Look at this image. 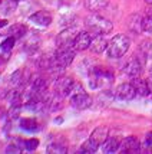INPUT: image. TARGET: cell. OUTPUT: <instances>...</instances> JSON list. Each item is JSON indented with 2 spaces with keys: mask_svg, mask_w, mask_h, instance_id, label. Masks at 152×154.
I'll use <instances>...</instances> for the list:
<instances>
[{
  "mask_svg": "<svg viewBox=\"0 0 152 154\" xmlns=\"http://www.w3.org/2000/svg\"><path fill=\"white\" fill-rule=\"evenodd\" d=\"M113 82V74L102 66H95L89 74V85L92 89L111 87Z\"/></svg>",
  "mask_w": 152,
  "mask_h": 154,
  "instance_id": "1",
  "label": "cell"
},
{
  "mask_svg": "<svg viewBox=\"0 0 152 154\" xmlns=\"http://www.w3.org/2000/svg\"><path fill=\"white\" fill-rule=\"evenodd\" d=\"M129 45H131V40H129V38H128L126 35H122V33L115 35L112 39L109 40L106 54H108L109 58H113V59L122 58V56L128 52Z\"/></svg>",
  "mask_w": 152,
  "mask_h": 154,
  "instance_id": "2",
  "label": "cell"
},
{
  "mask_svg": "<svg viewBox=\"0 0 152 154\" xmlns=\"http://www.w3.org/2000/svg\"><path fill=\"white\" fill-rule=\"evenodd\" d=\"M70 105L76 109H86L92 105V98L86 94V91L78 82H75L70 92Z\"/></svg>",
  "mask_w": 152,
  "mask_h": 154,
  "instance_id": "3",
  "label": "cell"
},
{
  "mask_svg": "<svg viewBox=\"0 0 152 154\" xmlns=\"http://www.w3.org/2000/svg\"><path fill=\"white\" fill-rule=\"evenodd\" d=\"M86 26L89 27L95 35H106L112 30V22L102 17L99 14H92L86 19Z\"/></svg>",
  "mask_w": 152,
  "mask_h": 154,
  "instance_id": "4",
  "label": "cell"
},
{
  "mask_svg": "<svg viewBox=\"0 0 152 154\" xmlns=\"http://www.w3.org/2000/svg\"><path fill=\"white\" fill-rule=\"evenodd\" d=\"M75 59V48H59L55 54V63L58 68H66Z\"/></svg>",
  "mask_w": 152,
  "mask_h": 154,
  "instance_id": "5",
  "label": "cell"
},
{
  "mask_svg": "<svg viewBox=\"0 0 152 154\" xmlns=\"http://www.w3.org/2000/svg\"><path fill=\"white\" fill-rule=\"evenodd\" d=\"M73 85H75V81L70 76H59L55 82V92L60 95L62 98H65L67 95H70Z\"/></svg>",
  "mask_w": 152,
  "mask_h": 154,
  "instance_id": "6",
  "label": "cell"
},
{
  "mask_svg": "<svg viewBox=\"0 0 152 154\" xmlns=\"http://www.w3.org/2000/svg\"><path fill=\"white\" fill-rule=\"evenodd\" d=\"M78 33L79 32H76V29H73V27L62 30L58 35V38H56V46H58V49L59 48H73V40H75Z\"/></svg>",
  "mask_w": 152,
  "mask_h": 154,
  "instance_id": "7",
  "label": "cell"
},
{
  "mask_svg": "<svg viewBox=\"0 0 152 154\" xmlns=\"http://www.w3.org/2000/svg\"><path fill=\"white\" fill-rule=\"evenodd\" d=\"M135 95H136V91H135V87L132 85V82L121 84L116 88V91H115L116 100H121V101H131V100H133Z\"/></svg>",
  "mask_w": 152,
  "mask_h": 154,
  "instance_id": "8",
  "label": "cell"
},
{
  "mask_svg": "<svg viewBox=\"0 0 152 154\" xmlns=\"http://www.w3.org/2000/svg\"><path fill=\"white\" fill-rule=\"evenodd\" d=\"M142 72V63L138 58H132L126 62V65L124 66V74L129 78H138Z\"/></svg>",
  "mask_w": 152,
  "mask_h": 154,
  "instance_id": "9",
  "label": "cell"
},
{
  "mask_svg": "<svg viewBox=\"0 0 152 154\" xmlns=\"http://www.w3.org/2000/svg\"><path fill=\"white\" fill-rule=\"evenodd\" d=\"M91 43H92L91 33L89 32H79L73 40V48H75V51H86L88 48H91Z\"/></svg>",
  "mask_w": 152,
  "mask_h": 154,
  "instance_id": "10",
  "label": "cell"
},
{
  "mask_svg": "<svg viewBox=\"0 0 152 154\" xmlns=\"http://www.w3.org/2000/svg\"><path fill=\"white\" fill-rule=\"evenodd\" d=\"M139 150H141V144L136 137H126L121 141V147H119L121 153H138Z\"/></svg>",
  "mask_w": 152,
  "mask_h": 154,
  "instance_id": "11",
  "label": "cell"
},
{
  "mask_svg": "<svg viewBox=\"0 0 152 154\" xmlns=\"http://www.w3.org/2000/svg\"><path fill=\"white\" fill-rule=\"evenodd\" d=\"M108 135H109V130H108V127L100 125V127H98V128H95V130H93V133L91 134L89 140L92 141L93 144H96V146L99 147V146H102V144L106 141Z\"/></svg>",
  "mask_w": 152,
  "mask_h": 154,
  "instance_id": "12",
  "label": "cell"
},
{
  "mask_svg": "<svg viewBox=\"0 0 152 154\" xmlns=\"http://www.w3.org/2000/svg\"><path fill=\"white\" fill-rule=\"evenodd\" d=\"M30 20L36 23V25H39V26H49L50 23H52V14L46 12V10H40V12H36L30 16Z\"/></svg>",
  "mask_w": 152,
  "mask_h": 154,
  "instance_id": "13",
  "label": "cell"
},
{
  "mask_svg": "<svg viewBox=\"0 0 152 154\" xmlns=\"http://www.w3.org/2000/svg\"><path fill=\"white\" fill-rule=\"evenodd\" d=\"M108 45H109V42L103 38V35H95L92 43H91V49L95 54H102L108 49Z\"/></svg>",
  "mask_w": 152,
  "mask_h": 154,
  "instance_id": "14",
  "label": "cell"
},
{
  "mask_svg": "<svg viewBox=\"0 0 152 154\" xmlns=\"http://www.w3.org/2000/svg\"><path fill=\"white\" fill-rule=\"evenodd\" d=\"M119 147H121V141H119L116 137H108L106 141L102 144L103 153H108V154H112V153L119 151Z\"/></svg>",
  "mask_w": 152,
  "mask_h": 154,
  "instance_id": "15",
  "label": "cell"
},
{
  "mask_svg": "<svg viewBox=\"0 0 152 154\" xmlns=\"http://www.w3.org/2000/svg\"><path fill=\"white\" fill-rule=\"evenodd\" d=\"M132 85L135 87V91H136V95H141V97H146V95L151 92V89L148 87V82L145 79H141V78H133L132 79Z\"/></svg>",
  "mask_w": 152,
  "mask_h": 154,
  "instance_id": "16",
  "label": "cell"
},
{
  "mask_svg": "<svg viewBox=\"0 0 152 154\" xmlns=\"http://www.w3.org/2000/svg\"><path fill=\"white\" fill-rule=\"evenodd\" d=\"M46 89H47V81L45 78H36L32 84V92L34 94H46Z\"/></svg>",
  "mask_w": 152,
  "mask_h": 154,
  "instance_id": "17",
  "label": "cell"
},
{
  "mask_svg": "<svg viewBox=\"0 0 152 154\" xmlns=\"http://www.w3.org/2000/svg\"><path fill=\"white\" fill-rule=\"evenodd\" d=\"M109 0H85V6L91 12H98L100 9L108 6Z\"/></svg>",
  "mask_w": 152,
  "mask_h": 154,
  "instance_id": "18",
  "label": "cell"
},
{
  "mask_svg": "<svg viewBox=\"0 0 152 154\" xmlns=\"http://www.w3.org/2000/svg\"><path fill=\"white\" fill-rule=\"evenodd\" d=\"M27 32V27L25 25H22V23H16V25H12V26L9 27V36H13L14 39H20L23 35Z\"/></svg>",
  "mask_w": 152,
  "mask_h": 154,
  "instance_id": "19",
  "label": "cell"
},
{
  "mask_svg": "<svg viewBox=\"0 0 152 154\" xmlns=\"http://www.w3.org/2000/svg\"><path fill=\"white\" fill-rule=\"evenodd\" d=\"M20 127L23 128L25 131H37L39 124L33 118H23V120L20 121Z\"/></svg>",
  "mask_w": 152,
  "mask_h": 154,
  "instance_id": "20",
  "label": "cell"
},
{
  "mask_svg": "<svg viewBox=\"0 0 152 154\" xmlns=\"http://www.w3.org/2000/svg\"><path fill=\"white\" fill-rule=\"evenodd\" d=\"M66 151V146H63L60 143H52V144L47 146V153L49 154H65Z\"/></svg>",
  "mask_w": 152,
  "mask_h": 154,
  "instance_id": "21",
  "label": "cell"
},
{
  "mask_svg": "<svg viewBox=\"0 0 152 154\" xmlns=\"http://www.w3.org/2000/svg\"><path fill=\"white\" fill-rule=\"evenodd\" d=\"M98 146L96 144H93L91 140H88V141H85L83 143V146L80 147V150H79V153H83V154H93V153H96L98 151Z\"/></svg>",
  "mask_w": 152,
  "mask_h": 154,
  "instance_id": "22",
  "label": "cell"
},
{
  "mask_svg": "<svg viewBox=\"0 0 152 154\" xmlns=\"http://www.w3.org/2000/svg\"><path fill=\"white\" fill-rule=\"evenodd\" d=\"M14 38L13 36H9L6 39L1 42V45H0V49H1V52L3 54H10V51H12V48L14 46Z\"/></svg>",
  "mask_w": 152,
  "mask_h": 154,
  "instance_id": "23",
  "label": "cell"
},
{
  "mask_svg": "<svg viewBox=\"0 0 152 154\" xmlns=\"http://www.w3.org/2000/svg\"><path fill=\"white\" fill-rule=\"evenodd\" d=\"M23 144H25V148H26L27 151H33L37 148L39 146V140L37 138H30V140H25L23 141Z\"/></svg>",
  "mask_w": 152,
  "mask_h": 154,
  "instance_id": "24",
  "label": "cell"
},
{
  "mask_svg": "<svg viewBox=\"0 0 152 154\" xmlns=\"http://www.w3.org/2000/svg\"><path fill=\"white\" fill-rule=\"evenodd\" d=\"M141 29L152 33V17H145V19L141 20Z\"/></svg>",
  "mask_w": 152,
  "mask_h": 154,
  "instance_id": "25",
  "label": "cell"
},
{
  "mask_svg": "<svg viewBox=\"0 0 152 154\" xmlns=\"http://www.w3.org/2000/svg\"><path fill=\"white\" fill-rule=\"evenodd\" d=\"M20 109H22V105H12L10 111H9V115L10 118H17L20 114Z\"/></svg>",
  "mask_w": 152,
  "mask_h": 154,
  "instance_id": "26",
  "label": "cell"
},
{
  "mask_svg": "<svg viewBox=\"0 0 152 154\" xmlns=\"http://www.w3.org/2000/svg\"><path fill=\"white\" fill-rule=\"evenodd\" d=\"M12 84H14V85H19L20 81H22V71H16L13 75H12Z\"/></svg>",
  "mask_w": 152,
  "mask_h": 154,
  "instance_id": "27",
  "label": "cell"
},
{
  "mask_svg": "<svg viewBox=\"0 0 152 154\" xmlns=\"http://www.w3.org/2000/svg\"><path fill=\"white\" fill-rule=\"evenodd\" d=\"M6 153H16V154H19L20 153V148L17 147V146H9V147L6 148Z\"/></svg>",
  "mask_w": 152,
  "mask_h": 154,
  "instance_id": "28",
  "label": "cell"
},
{
  "mask_svg": "<svg viewBox=\"0 0 152 154\" xmlns=\"http://www.w3.org/2000/svg\"><path fill=\"white\" fill-rule=\"evenodd\" d=\"M145 146L146 147H152V133H148L145 137Z\"/></svg>",
  "mask_w": 152,
  "mask_h": 154,
  "instance_id": "29",
  "label": "cell"
},
{
  "mask_svg": "<svg viewBox=\"0 0 152 154\" xmlns=\"http://www.w3.org/2000/svg\"><path fill=\"white\" fill-rule=\"evenodd\" d=\"M9 58V54H6L4 56H0V65H3L4 62H6V59Z\"/></svg>",
  "mask_w": 152,
  "mask_h": 154,
  "instance_id": "30",
  "label": "cell"
},
{
  "mask_svg": "<svg viewBox=\"0 0 152 154\" xmlns=\"http://www.w3.org/2000/svg\"><path fill=\"white\" fill-rule=\"evenodd\" d=\"M146 82H148V87H149V89L152 91V74H151V76L146 79Z\"/></svg>",
  "mask_w": 152,
  "mask_h": 154,
  "instance_id": "31",
  "label": "cell"
},
{
  "mask_svg": "<svg viewBox=\"0 0 152 154\" xmlns=\"http://www.w3.org/2000/svg\"><path fill=\"white\" fill-rule=\"evenodd\" d=\"M7 25V20H1L0 19V29H1V27H4Z\"/></svg>",
  "mask_w": 152,
  "mask_h": 154,
  "instance_id": "32",
  "label": "cell"
},
{
  "mask_svg": "<svg viewBox=\"0 0 152 154\" xmlns=\"http://www.w3.org/2000/svg\"><path fill=\"white\" fill-rule=\"evenodd\" d=\"M10 2H14V3H17V2H23V0H10Z\"/></svg>",
  "mask_w": 152,
  "mask_h": 154,
  "instance_id": "33",
  "label": "cell"
},
{
  "mask_svg": "<svg viewBox=\"0 0 152 154\" xmlns=\"http://www.w3.org/2000/svg\"><path fill=\"white\" fill-rule=\"evenodd\" d=\"M146 3H149V5H152V0H145Z\"/></svg>",
  "mask_w": 152,
  "mask_h": 154,
  "instance_id": "34",
  "label": "cell"
},
{
  "mask_svg": "<svg viewBox=\"0 0 152 154\" xmlns=\"http://www.w3.org/2000/svg\"><path fill=\"white\" fill-rule=\"evenodd\" d=\"M151 74H152V69H151Z\"/></svg>",
  "mask_w": 152,
  "mask_h": 154,
  "instance_id": "35",
  "label": "cell"
},
{
  "mask_svg": "<svg viewBox=\"0 0 152 154\" xmlns=\"http://www.w3.org/2000/svg\"><path fill=\"white\" fill-rule=\"evenodd\" d=\"M0 3H1V0H0Z\"/></svg>",
  "mask_w": 152,
  "mask_h": 154,
  "instance_id": "36",
  "label": "cell"
}]
</instances>
